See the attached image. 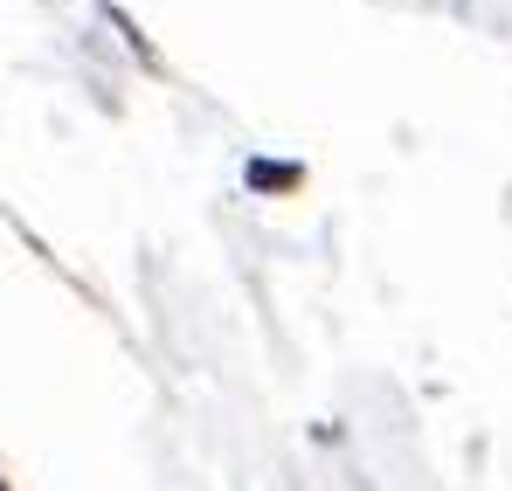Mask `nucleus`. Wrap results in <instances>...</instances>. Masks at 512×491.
<instances>
[{
    "mask_svg": "<svg viewBox=\"0 0 512 491\" xmlns=\"http://www.w3.org/2000/svg\"><path fill=\"white\" fill-rule=\"evenodd\" d=\"M0 491H7V485H0Z\"/></svg>",
    "mask_w": 512,
    "mask_h": 491,
    "instance_id": "nucleus-2",
    "label": "nucleus"
},
{
    "mask_svg": "<svg viewBox=\"0 0 512 491\" xmlns=\"http://www.w3.org/2000/svg\"><path fill=\"white\" fill-rule=\"evenodd\" d=\"M305 173L298 166H277V160H250V187L256 194H270V187H298Z\"/></svg>",
    "mask_w": 512,
    "mask_h": 491,
    "instance_id": "nucleus-1",
    "label": "nucleus"
}]
</instances>
